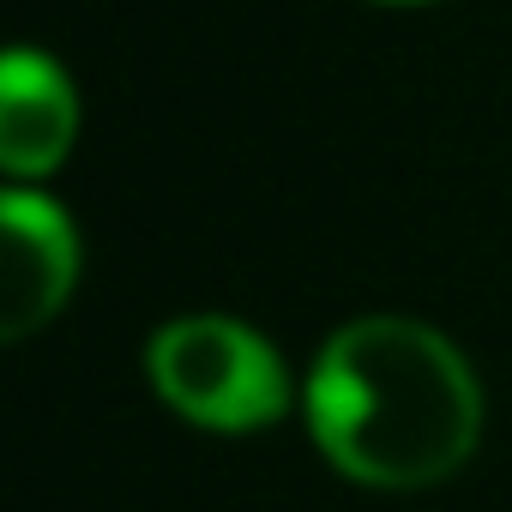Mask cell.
I'll return each mask as SVG.
<instances>
[{
  "label": "cell",
  "mask_w": 512,
  "mask_h": 512,
  "mask_svg": "<svg viewBox=\"0 0 512 512\" xmlns=\"http://www.w3.org/2000/svg\"><path fill=\"white\" fill-rule=\"evenodd\" d=\"M308 428L362 488H434L476 452L482 386L434 326L374 314L326 338L308 374Z\"/></svg>",
  "instance_id": "6da1fadb"
},
{
  "label": "cell",
  "mask_w": 512,
  "mask_h": 512,
  "mask_svg": "<svg viewBox=\"0 0 512 512\" xmlns=\"http://www.w3.org/2000/svg\"><path fill=\"white\" fill-rule=\"evenodd\" d=\"M151 380L163 404H175L187 422L217 428V434H247L284 416L290 380L278 350L223 314H193L169 320L151 338Z\"/></svg>",
  "instance_id": "7a4b0ae2"
},
{
  "label": "cell",
  "mask_w": 512,
  "mask_h": 512,
  "mask_svg": "<svg viewBox=\"0 0 512 512\" xmlns=\"http://www.w3.org/2000/svg\"><path fill=\"white\" fill-rule=\"evenodd\" d=\"M0 241H7V272H0V332L31 338L73 290L79 247L73 223L43 193H7L0 199Z\"/></svg>",
  "instance_id": "3957f363"
},
{
  "label": "cell",
  "mask_w": 512,
  "mask_h": 512,
  "mask_svg": "<svg viewBox=\"0 0 512 512\" xmlns=\"http://www.w3.org/2000/svg\"><path fill=\"white\" fill-rule=\"evenodd\" d=\"M73 85L49 55L13 49L0 67V163L13 175H43L73 145Z\"/></svg>",
  "instance_id": "277c9868"
}]
</instances>
